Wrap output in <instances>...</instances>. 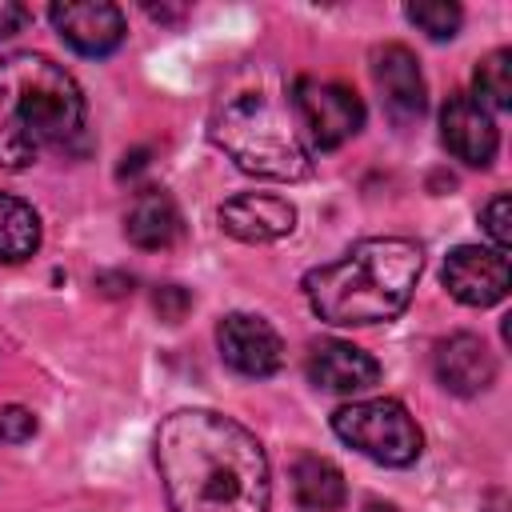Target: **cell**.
Segmentation results:
<instances>
[{
  "mask_svg": "<svg viewBox=\"0 0 512 512\" xmlns=\"http://www.w3.org/2000/svg\"><path fill=\"white\" fill-rule=\"evenodd\" d=\"M408 20L420 32H428L432 40H452L464 12H460V4H448V0H420V4H408Z\"/></svg>",
  "mask_w": 512,
  "mask_h": 512,
  "instance_id": "cell-19",
  "label": "cell"
},
{
  "mask_svg": "<svg viewBox=\"0 0 512 512\" xmlns=\"http://www.w3.org/2000/svg\"><path fill=\"white\" fill-rule=\"evenodd\" d=\"M220 228L244 244H272L292 236L296 228V208L284 196H268V192H240L232 200H224L220 208Z\"/></svg>",
  "mask_w": 512,
  "mask_h": 512,
  "instance_id": "cell-11",
  "label": "cell"
},
{
  "mask_svg": "<svg viewBox=\"0 0 512 512\" xmlns=\"http://www.w3.org/2000/svg\"><path fill=\"white\" fill-rule=\"evenodd\" d=\"M472 84H476V104L484 108H496V112H504V108H512V52L508 48H496V52H488L480 64H476V76H472Z\"/></svg>",
  "mask_w": 512,
  "mask_h": 512,
  "instance_id": "cell-18",
  "label": "cell"
},
{
  "mask_svg": "<svg viewBox=\"0 0 512 512\" xmlns=\"http://www.w3.org/2000/svg\"><path fill=\"white\" fill-rule=\"evenodd\" d=\"M292 492H296V504L308 508V512H336L344 504V496H348L344 472L332 460L312 456V452L296 456V464H292Z\"/></svg>",
  "mask_w": 512,
  "mask_h": 512,
  "instance_id": "cell-16",
  "label": "cell"
},
{
  "mask_svg": "<svg viewBox=\"0 0 512 512\" xmlns=\"http://www.w3.org/2000/svg\"><path fill=\"white\" fill-rule=\"evenodd\" d=\"M512 272H508V256H500L496 248H452L444 260V288L468 304V308H492L508 296Z\"/></svg>",
  "mask_w": 512,
  "mask_h": 512,
  "instance_id": "cell-7",
  "label": "cell"
},
{
  "mask_svg": "<svg viewBox=\"0 0 512 512\" xmlns=\"http://www.w3.org/2000/svg\"><path fill=\"white\" fill-rule=\"evenodd\" d=\"M508 212H512V204H508V196L500 192V196H492L488 200V208H484V232L492 236V244H496V252L500 256H508V248H512V228H508Z\"/></svg>",
  "mask_w": 512,
  "mask_h": 512,
  "instance_id": "cell-20",
  "label": "cell"
},
{
  "mask_svg": "<svg viewBox=\"0 0 512 512\" xmlns=\"http://www.w3.org/2000/svg\"><path fill=\"white\" fill-rule=\"evenodd\" d=\"M152 304H156V312H160L164 324H180L184 312L192 308V296H188V288H180V284H164V288H156Z\"/></svg>",
  "mask_w": 512,
  "mask_h": 512,
  "instance_id": "cell-22",
  "label": "cell"
},
{
  "mask_svg": "<svg viewBox=\"0 0 512 512\" xmlns=\"http://www.w3.org/2000/svg\"><path fill=\"white\" fill-rule=\"evenodd\" d=\"M432 368H436V380L456 396H480L496 380V360L488 344L472 332L444 336L432 352Z\"/></svg>",
  "mask_w": 512,
  "mask_h": 512,
  "instance_id": "cell-12",
  "label": "cell"
},
{
  "mask_svg": "<svg viewBox=\"0 0 512 512\" xmlns=\"http://www.w3.org/2000/svg\"><path fill=\"white\" fill-rule=\"evenodd\" d=\"M292 112L304 128V140L320 152L340 148L364 128V104L348 84L300 76L292 88Z\"/></svg>",
  "mask_w": 512,
  "mask_h": 512,
  "instance_id": "cell-6",
  "label": "cell"
},
{
  "mask_svg": "<svg viewBox=\"0 0 512 512\" xmlns=\"http://www.w3.org/2000/svg\"><path fill=\"white\" fill-rule=\"evenodd\" d=\"M372 76H376V88L384 92V108L396 116V120H416L424 112V76H420V64L416 56L404 48V44H384L376 48L372 56Z\"/></svg>",
  "mask_w": 512,
  "mask_h": 512,
  "instance_id": "cell-14",
  "label": "cell"
},
{
  "mask_svg": "<svg viewBox=\"0 0 512 512\" xmlns=\"http://www.w3.org/2000/svg\"><path fill=\"white\" fill-rule=\"evenodd\" d=\"M308 380L324 392L356 396L380 380V364H376V356H368L364 348H356L348 340H320L308 352Z\"/></svg>",
  "mask_w": 512,
  "mask_h": 512,
  "instance_id": "cell-13",
  "label": "cell"
},
{
  "mask_svg": "<svg viewBox=\"0 0 512 512\" xmlns=\"http://www.w3.org/2000/svg\"><path fill=\"white\" fill-rule=\"evenodd\" d=\"M156 468L172 512H268V456L260 440L224 412L180 408L164 416Z\"/></svg>",
  "mask_w": 512,
  "mask_h": 512,
  "instance_id": "cell-1",
  "label": "cell"
},
{
  "mask_svg": "<svg viewBox=\"0 0 512 512\" xmlns=\"http://www.w3.org/2000/svg\"><path fill=\"white\" fill-rule=\"evenodd\" d=\"M364 512H404V508H396V504H388V500H368Z\"/></svg>",
  "mask_w": 512,
  "mask_h": 512,
  "instance_id": "cell-25",
  "label": "cell"
},
{
  "mask_svg": "<svg viewBox=\"0 0 512 512\" xmlns=\"http://www.w3.org/2000/svg\"><path fill=\"white\" fill-rule=\"evenodd\" d=\"M84 132V92L72 72L44 52L0 60V168H28L48 148H68Z\"/></svg>",
  "mask_w": 512,
  "mask_h": 512,
  "instance_id": "cell-3",
  "label": "cell"
},
{
  "mask_svg": "<svg viewBox=\"0 0 512 512\" xmlns=\"http://www.w3.org/2000/svg\"><path fill=\"white\" fill-rule=\"evenodd\" d=\"M36 416L28 412V408H20V404H8V408H0V440L4 444H24V440H32L36 436Z\"/></svg>",
  "mask_w": 512,
  "mask_h": 512,
  "instance_id": "cell-21",
  "label": "cell"
},
{
  "mask_svg": "<svg viewBox=\"0 0 512 512\" xmlns=\"http://www.w3.org/2000/svg\"><path fill=\"white\" fill-rule=\"evenodd\" d=\"M24 24H28V8L16 4V0H0V40L16 36Z\"/></svg>",
  "mask_w": 512,
  "mask_h": 512,
  "instance_id": "cell-23",
  "label": "cell"
},
{
  "mask_svg": "<svg viewBox=\"0 0 512 512\" xmlns=\"http://www.w3.org/2000/svg\"><path fill=\"white\" fill-rule=\"evenodd\" d=\"M216 348L232 372L252 376V380L272 376L284 364V344H280L276 328L248 312H232L216 324Z\"/></svg>",
  "mask_w": 512,
  "mask_h": 512,
  "instance_id": "cell-8",
  "label": "cell"
},
{
  "mask_svg": "<svg viewBox=\"0 0 512 512\" xmlns=\"http://www.w3.org/2000/svg\"><path fill=\"white\" fill-rule=\"evenodd\" d=\"M332 432L352 444L360 456L388 464V468H408L424 452V432L408 416V408L392 396L376 400H352L332 412Z\"/></svg>",
  "mask_w": 512,
  "mask_h": 512,
  "instance_id": "cell-5",
  "label": "cell"
},
{
  "mask_svg": "<svg viewBox=\"0 0 512 512\" xmlns=\"http://www.w3.org/2000/svg\"><path fill=\"white\" fill-rule=\"evenodd\" d=\"M144 164H148V152H144V148H136L132 156H124V164H120V176H136Z\"/></svg>",
  "mask_w": 512,
  "mask_h": 512,
  "instance_id": "cell-24",
  "label": "cell"
},
{
  "mask_svg": "<svg viewBox=\"0 0 512 512\" xmlns=\"http://www.w3.org/2000/svg\"><path fill=\"white\" fill-rule=\"evenodd\" d=\"M40 248V216L12 192H0V260L20 264Z\"/></svg>",
  "mask_w": 512,
  "mask_h": 512,
  "instance_id": "cell-17",
  "label": "cell"
},
{
  "mask_svg": "<svg viewBox=\"0 0 512 512\" xmlns=\"http://www.w3.org/2000/svg\"><path fill=\"white\" fill-rule=\"evenodd\" d=\"M424 252L404 236H368L340 260L320 264L304 276L312 312L328 324H384L396 320L420 280Z\"/></svg>",
  "mask_w": 512,
  "mask_h": 512,
  "instance_id": "cell-2",
  "label": "cell"
},
{
  "mask_svg": "<svg viewBox=\"0 0 512 512\" xmlns=\"http://www.w3.org/2000/svg\"><path fill=\"white\" fill-rule=\"evenodd\" d=\"M212 140L248 176L304 180L312 172V144L304 140V128L292 112V100L280 104L268 92L232 96L212 116Z\"/></svg>",
  "mask_w": 512,
  "mask_h": 512,
  "instance_id": "cell-4",
  "label": "cell"
},
{
  "mask_svg": "<svg viewBox=\"0 0 512 512\" xmlns=\"http://www.w3.org/2000/svg\"><path fill=\"white\" fill-rule=\"evenodd\" d=\"M52 28L60 40L80 56H108L124 44V12L108 0H76V4H52L48 8Z\"/></svg>",
  "mask_w": 512,
  "mask_h": 512,
  "instance_id": "cell-9",
  "label": "cell"
},
{
  "mask_svg": "<svg viewBox=\"0 0 512 512\" xmlns=\"http://www.w3.org/2000/svg\"><path fill=\"white\" fill-rule=\"evenodd\" d=\"M180 232H184V216L176 200L164 188H140L132 208L124 212V236L144 252H164L180 240Z\"/></svg>",
  "mask_w": 512,
  "mask_h": 512,
  "instance_id": "cell-15",
  "label": "cell"
},
{
  "mask_svg": "<svg viewBox=\"0 0 512 512\" xmlns=\"http://www.w3.org/2000/svg\"><path fill=\"white\" fill-rule=\"evenodd\" d=\"M440 140L456 160H464L472 168H488L492 156H496V144H500L488 108H480L468 92H452L444 100V108H440Z\"/></svg>",
  "mask_w": 512,
  "mask_h": 512,
  "instance_id": "cell-10",
  "label": "cell"
}]
</instances>
